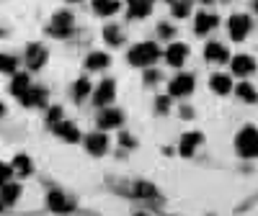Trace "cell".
Returning a JSON list of instances; mask_svg holds the SVG:
<instances>
[{
	"label": "cell",
	"instance_id": "6da1fadb",
	"mask_svg": "<svg viewBox=\"0 0 258 216\" xmlns=\"http://www.w3.org/2000/svg\"><path fill=\"white\" fill-rule=\"evenodd\" d=\"M160 57V47L153 44V41H142V44H135L132 52H129V62L135 67H145V64H153Z\"/></svg>",
	"mask_w": 258,
	"mask_h": 216
},
{
	"label": "cell",
	"instance_id": "7a4b0ae2",
	"mask_svg": "<svg viewBox=\"0 0 258 216\" xmlns=\"http://www.w3.org/2000/svg\"><path fill=\"white\" fill-rule=\"evenodd\" d=\"M235 147L243 157H255L258 155V132L253 126H243L238 137H235Z\"/></svg>",
	"mask_w": 258,
	"mask_h": 216
},
{
	"label": "cell",
	"instance_id": "3957f363",
	"mask_svg": "<svg viewBox=\"0 0 258 216\" xmlns=\"http://www.w3.org/2000/svg\"><path fill=\"white\" fill-rule=\"evenodd\" d=\"M47 31H49L52 36H57V39H68V36L75 31V18H73V13H70V11H57Z\"/></svg>",
	"mask_w": 258,
	"mask_h": 216
},
{
	"label": "cell",
	"instance_id": "277c9868",
	"mask_svg": "<svg viewBox=\"0 0 258 216\" xmlns=\"http://www.w3.org/2000/svg\"><path fill=\"white\" fill-rule=\"evenodd\" d=\"M47 203L54 213H70L75 208V201L68 196V193H62V190H52L49 196H47Z\"/></svg>",
	"mask_w": 258,
	"mask_h": 216
},
{
	"label": "cell",
	"instance_id": "5b68a950",
	"mask_svg": "<svg viewBox=\"0 0 258 216\" xmlns=\"http://www.w3.org/2000/svg\"><path fill=\"white\" fill-rule=\"evenodd\" d=\"M227 29H230V36H232L235 41H243V39L248 36V31H250V18H248L245 13H235V16L230 18Z\"/></svg>",
	"mask_w": 258,
	"mask_h": 216
},
{
	"label": "cell",
	"instance_id": "8992f818",
	"mask_svg": "<svg viewBox=\"0 0 258 216\" xmlns=\"http://www.w3.org/2000/svg\"><path fill=\"white\" fill-rule=\"evenodd\" d=\"M44 62H47L44 44H29L26 47V64H29V70H39Z\"/></svg>",
	"mask_w": 258,
	"mask_h": 216
},
{
	"label": "cell",
	"instance_id": "52a82bcc",
	"mask_svg": "<svg viewBox=\"0 0 258 216\" xmlns=\"http://www.w3.org/2000/svg\"><path fill=\"white\" fill-rule=\"evenodd\" d=\"M114 95H116L114 80H103L98 88H96V93H93V100H96V105H109L114 100Z\"/></svg>",
	"mask_w": 258,
	"mask_h": 216
},
{
	"label": "cell",
	"instance_id": "ba28073f",
	"mask_svg": "<svg viewBox=\"0 0 258 216\" xmlns=\"http://www.w3.org/2000/svg\"><path fill=\"white\" fill-rule=\"evenodd\" d=\"M170 95H176V98H183V95H188L191 90H194V77L191 75H178V77H173L170 80Z\"/></svg>",
	"mask_w": 258,
	"mask_h": 216
},
{
	"label": "cell",
	"instance_id": "9c48e42d",
	"mask_svg": "<svg viewBox=\"0 0 258 216\" xmlns=\"http://www.w3.org/2000/svg\"><path fill=\"white\" fill-rule=\"evenodd\" d=\"M199 144H202V134H199V132H188V134H183V139H181V144H178L181 157H191V155H194V149H197Z\"/></svg>",
	"mask_w": 258,
	"mask_h": 216
},
{
	"label": "cell",
	"instance_id": "30bf717a",
	"mask_svg": "<svg viewBox=\"0 0 258 216\" xmlns=\"http://www.w3.org/2000/svg\"><path fill=\"white\" fill-rule=\"evenodd\" d=\"M121 121H124L121 111H114V108H106V111L98 114V126L101 129H116V126H121Z\"/></svg>",
	"mask_w": 258,
	"mask_h": 216
},
{
	"label": "cell",
	"instance_id": "8fae6325",
	"mask_svg": "<svg viewBox=\"0 0 258 216\" xmlns=\"http://www.w3.org/2000/svg\"><path fill=\"white\" fill-rule=\"evenodd\" d=\"M186 57H188V47L186 44H170L168 52H165L168 64H173V67H181V64L186 62Z\"/></svg>",
	"mask_w": 258,
	"mask_h": 216
},
{
	"label": "cell",
	"instance_id": "7c38bea8",
	"mask_svg": "<svg viewBox=\"0 0 258 216\" xmlns=\"http://www.w3.org/2000/svg\"><path fill=\"white\" fill-rule=\"evenodd\" d=\"M204 54H207V59H209V62H227V59H230L227 47H225V44H220V41H209L207 49H204Z\"/></svg>",
	"mask_w": 258,
	"mask_h": 216
},
{
	"label": "cell",
	"instance_id": "4fadbf2b",
	"mask_svg": "<svg viewBox=\"0 0 258 216\" xmlns=\"http://www.w3.org/2000/svg\"><path fill=\"white\" fill-rule=\"evenodd\" d=\"M255 70V62H253V57H248V54H238L232 59V72L235 75H240V77H245V75H250Z\"/></svg>",
	"mask_w": 258,
	"mask_h": 216
},
{
	"label": "cell",
	"instance_id": "5bb4252c",
	"mask_svg": "<svg viewBox=\"0 0 258 216\" xmlns=\"http://www.w3.org/2000/svg\"><path fill=\"white\" fill-rule=\"evenodd\" d=\"M54 134H57V137H62L64 142H78V139H80L78 126H75V124H70V121H59V124H54Z\"/></svg>",
	"mask_w": 258,
	"mask_h": 216
},
{
	"label": "cell",
	"instance_id": "9a60e30c",
	"mask_svg": "<svg viewBox=\"0 0 258 216\" xmlns=\"http://www.w3.org/2000/svg\"><path fill=\"white\" fill-rule=\"evenodd\" d=\"M85 147H88L91 155H103L106 147H109V139H106V134H88V139H85Z\"/></svg>",
	"mask_w": 258,
	"mask_h": 216
},
{
	"label": "cell",
	"instance_id": "2e32d148",
	"mask_svg": "<svg viewBox=\"0 0 258 216\" xmlns=\"http://www.w3.org/2000/svg\"><path fill=\"white\" fill-rule=\"evenodd\" d=\"M21 103L29 105V108H34V105H44V103H47V90H44V88H29V93L21 98Z\"/></svg>",
	"mask_w": 258,
	"mask_h": 216
},
{
	"label": "cell",
	"instance_id": "e0dca14e",
	"mask_svg": "<svg viewBox=\"0 0 258 216\" xmlns=\"http://www.w3.org/2000/svg\"><path fill=\"white\" fill-rule=\"evenodd\" d=\"M29 88H31V82H29V75H24V72H18V75L13 77V82H11V93H13L16 98H24V95L29 93Z\"/></svg>",
	"mask_w": 258,
	"mask_h": 216
},
{
	"label": "cell",
	"instance_id": "ac0fdd59",
	"mask_svg": "<svg viewBox=\"0 0 258 216\" xmlns=\"http://www.w3.org/2000/svg\"><path fill=\"white\" fill-rule=\"evenodd\" d=\"M150 8H153V0H129V16L132 18L150 16Z\"/></svg>",
	"mask_w": 258,
	"mask_h": 216
},
{
	"label": "cell",
	"instance_id": "d6986e66",
	"mask_svg": "<svg viewBox=\"0 0 258 216\" xmlns=\"http://www.w3.org/2000/svg\"><path fill=\"white\" fill-rule=\"evenodd\" d=\"M214 26H217V16H212V13H199L197 16V34H209Z\"/></svg>",
	"mask_w": 258,
	"mask_h": 216
},
{
	"label": "cell",
	"instance_id": "ffe728a7",
	"mask_svg": "<svg viewBox=\"0 0 258 216\" xmlns=\"http://www.w3.org/2000/svg\"><path fill=\"white\" fill-rule=\"evenodd\" d=\"M119 8H121L119 0H93V11H96L98 16H111V13H116Z\"/></svg>",
	"mask_w": 258,
	"mask_h": 216
},
{
	"label": "cell",
	"instance_id": "44dd1931",
	"mask_svg": "<svg viewBox=\"0 0 258 216\" xmlns=\"http://www.w3.org/2000/svg\"><path fill=\"white\" fill-rule=\"evenodd\" d=\"M85 67H88V70H103V67H109V54L91 52L88 59H85Z\"/></svg>",
	"mask_w": 258,
	"mask_h": 216
},
{
	"label": "cell",
	"instance_id": "7402d4cb",
	"mask_svg": "<svg viewBox=\"0 0 258 216\" xmlns=\"http://www.w3.org/2000/svg\"><path fill=\"white\" fill-rule=\"evenodd\" d=\"M13 175H21V178L31 175V160L26 155H16V160H13Z\"/></svg>",
	"mask_w": 258,
	"mask_h": 216
},
{
	"label": "cell",
	"instance_id": "603a6c76",
	"mask_svg": "<svg viewBox=\"0 0 258 216\" xmlns=\"http://www.w3.org/2000/svg\"><path fill=\"white\" fill-rule=\"evenodd\" d=\"M21 196V185L18 183H6L3 190H0V198H3V203H16Z\"/></svg>",
	"mask_w": 258,
	"mask_h": 216
},
{
	"label": "cell",
	"instance_id": "cb8c5ba5",
	"mask_svg": "<svg viewBox=\"0 0 258 216\" xmlns=\"http://www.w3.org/2000/svg\"><path fill=\"white\" fill-rule=\"evenodd\" d=\"M209 85H212V90H214V93H220V95L230 93V88H232V82H230L227 75H214V77L209 80Z\"/></svg>",
	"mask_w": 258,
	"mask_h": 216
},
{
	"label": "cell",
	"instance_id": "d4e9b609",
	"mask_svg": "<svg viewBox=\"0 0 258 216\" xmlns=\"http://www.w3.org/2000/svg\"><path fill=\"white\" fill-rule=\"evenodd\" d=\"M88 93H91V82H88V77H80V80L73 85V98H75V100H83Z\"/></svg>",
	"mask_w": 258,
	"mask_h": 216
},
{
	"label": "cell",
	"instance_id": "484cf974",
	"mask_svg": "<svg viewBox=\"0 0 258 216\" xmlns=\"http://www.w3.org/2000/svg\"><path fill=\"white\" fill-rule=\"evenodd\" d=\"M16 70H18V59L13 54H0V72L13 75Z\"/></svg>",
	"mask_w": 258,
	"mask_h": 216
},
{
	"label": "cell",
	"instance_id": "4316f807",
	"mask_svg": "<svg viewBox=\"0 0 258 216\" xmlns=\"http://www.w3.org/2000/svg\"><path fill=\"white\" fill-rule=\"evenodd\" d=\"M103 39L109 41L111 47H119L121 41H124V36H121V31H119L116 26H106V29H103Z\"/></svg>",
	"mask_w": 258,
	"mask_h": 216
},
{
	"label": "cell",
	"instance_id": "83f0119b",
	"mask_svg": "<svg viewBox=\"0 0 258 216\" xmlns=\"http://www.w3.org/2000/svg\"><path fill=\"white\" fill-rule=\"evenodd\" d=\"M135 196H140V198H155L158 190L150 183H135Z\"/></svg>",
	"mask_w": 258,
	"mask_h": 216
},
{
	"label": "cell",
	"instance_id": "f1b7e54d",
	"mask_svg": "<svg viewBox=\"0 0 258 216\" xmlns=\"http://www.w3.org/2000/svg\"><path fill=\"white\" fill-rule=\"evenodd\" d=\"M170 8H173V16H176V18H186L188 11H191V0H173V3H170Z\"/></svg>",
	"mask_w": 258,
	"mask_h": 216
},
{
	"label": "cell",
	"instance_id": "f546056e",
	"mask_svg": "<svg viewBox=\"0 0 258 216\" xmlns=\"http://www.w3.org/2000/svg\"><path fill=\"white\" fill-rule=\"evenodd\" d=\"M238 95H240L243 100H248V103H255V100H258L255 88H253V85H248V82H240V85H238Z\"/></svg>",
	"mask_w": 258,
	"mask_h": 216
},
{
	"label": "cell",
	"instance_id": "4dcf8cb0",
	"mask_svg": "<svg viewBox=\"0 0 258 216\" xmlns=\"http://www.w3.org/2000/svg\"><path fill=\"white\" fill-rule=\"evenodd\" d=\"M47 121H49L52 126L62 121V108H59V105H54V108H49V114H47Z\"/></svg>",
	"mask_w": 258,
	"mask_h": 216
},
{
	"label": "cell",
	"instance_id": "1f68e13d",
	"mask_svg": "<svg viewBox=\"0 0 258 216\" xmlns=\"http://www.w3.org/2000/svg\"><path fill=\"white\" fill-rule=\"evenodd\" d=\"M11 175H13V167H8V165L0 162V185H6V183L11 180Z\"/></svg>",
	"mask_w": 258,
	"mask_h": 216
},
{
	"label": "cell",
	"instance_id": "d6a6232c",
	"mask_svg": "<svg viewBox=\"0 0 258 216\" xmlns=\"http://www.w3.org/2000/svg\"><path fill=\"white\" fill-rule=\"evenodd\" d=\"M158 34H160L163 39H170V36H173V26H168V24H160V26H158Z\"/></svg>",
	"mask_w": 258,
	"mask_h": 216
},
{
	"label": "cell",
	"instance_id": "836d02e7",
	"mask_svg": "<svg viewBox=\"0 0 258 216\" xmlns=\"http://www.w3.org/2000/svg\"><path fill=\"white\" fill-rule=\"evenodd\" d=\"M155 105H158V111H168V105H170V98H168V95H160V98L155 100Z\"/></svg>",
	"mask_w": 258,
	"mask_h": 216
},
{
	"label": "cell",
	"instance_id": "e575fe53",
	"mask_svg": "<svg viewBox=\"0 0 258 216\" xmlns=\"http://www.w3.org/2000/svg\"><path fill=\"white\" fill-rule=\"evenodd\" d=\"M158 77H160V72H155V70H147V72H145V82H147V85L158 82Z\"/></svg>",
	"mask_w": 258,
	"mask_h": 216
},
{
	"label": "cell",
	"instance_id": "d590c367",
	"mask_svg": "<svg viewBox=\"0 0 258 216\" xmlns=\"http://www.w3.org/2000/svg\"><path fill=\"white\" fill-rule=\"evenodd\" d=\"M121 144H124V147H135V139L126 137V134H121Z\"/></svg>",
	"mask_w": 258,
	"mask_h": 216
},
{
	"label": "cell",
	"instance_id": "8d00e7d4",
	"mask_svg": "<svg viewBox=\"0 0 258 216\" xmlns=\"http://www.w3.org/2000/svg\"><path fill=\"white\" fill-rule=\"evenodd\" d=\"M3 114H6V105H3V103H0V116H3Z\"/></svg>",
	"mask_w": 258,
	"mask_h": 216
},
{
	"label": "cell",
	"instance_id": "74e56055",
	"mask_svg": "<svg viewBox=\"0 0 258 216\" xmlns=\"http://www.w3.org/2000/svg\"><path fill=\"white\" fill-rule=\"evenodd\" d=\"M0 211H3V198H0Z\"/></svg>",
	"mask_w": 258,
	"mask_h": 216
},
{
	"label": "cell",
	"instance_id": "f35d334b",
	"mask_svg": "<svg viewBox=\"0 0 258 216\" xmlns=\"http://www.w3.org/2000/svg\"><path fill=\"white\" fill-rule=\"evenodd\" d=\"M255 11H258V0H255Z\"/></svg>",
	"mask_w": 258,
	"mask_h": 216
}]
</instances>
